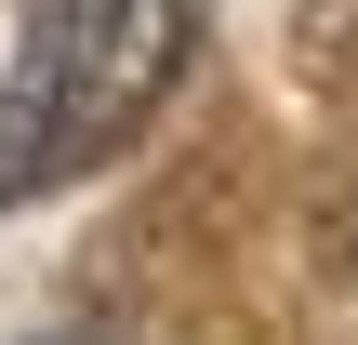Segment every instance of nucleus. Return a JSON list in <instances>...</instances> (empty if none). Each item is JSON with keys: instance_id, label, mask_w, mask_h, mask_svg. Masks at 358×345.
Listing matches in <instances>:
<instances>
[{"instance_id": "f257e3e1", "label": "nucleus", "mask_w": 358, "mask_h": 345, "mask_svg": "<svg viewBox=\"0 0 358 345\" xmlns=\"http://www.w3.org/2000/svg\"><path fill=\"white\" fill-rule=\"evenodd\" d=\"M199 0H27V66L0 93V186L106 160L186 66Z\"/></svg>"}]
</instances>
